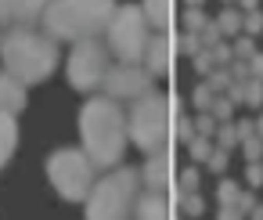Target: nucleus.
I'll return each instance as SVG.
<instances>
[{
	"mask_svg": "<svg viewBox=\"0 0 263 220\" xmlns=\"http://www.w3.org/2000/svg\"><path fill=\"white\" fill-rule=\"evenodd\" d=\"M256 4H259V0H238V4H234V8H238V11H259Z\"/></svg>",
	"mask_w": 263,
	"mask_h": 220,
	"instance_id": "45",
	"label": "nucleus"
},
{
	"mask_svg": "<svg viewBox=\"0 0 263 220\" xmlns=\"http://www.w3.org/2000/svg\"><path fill=\"white\" fill-rule=\"evenodd\" d=\"M249 220H263V206H259V202H256V209L249 213Z\"/></svg>",
	"mask_w": 263,
	"mask_h": 220,
	"instance_id": "46",
	"label": "nucleus"
},
{
	"mask_svg": "<svg viewBox=\"0 0 263 220\" xmlns=\"http://www.w3.org/2000/svg\"><path fill=\"white\" fill-rule=\"evenodd\" d=\"M105 36H108V51L119 62L141 65V58L148 54V44H152V22L141 4H119Z\"/></svg>",
	"mask_w": 263,
	"mask_h": 220,
	"instance_id": "7",
	"label": "nucleus"
},
{
	"mask_svg": "<svg viewBox=\"0 0 263 220\" xmlns=\"http://www.w3.org/2000/svg\"><path fill=\"white\" fill-rule=\"evenodd\" d=\"M0 44H4V36H0Z\"/></svg>",
	"mask_w": 263,
	"mask_h": 220,
	"instance_id": "50",
	"label": "nucleus"
},
{
	"mask_svg": "<svg viewBox=\"0 0 263 220\" xmlns=\"http://www.w3.org/2000/svg\"><path fill=\"white\" fill-rule=\"evenodd\" d=\"M252 54H259V51H256V36H238V40H234V58L249 62Z\"/></svg>",
	"mask_w": 263,
	"mask_h": 220,
	"instance_id": "32",
	"label": "nucleus"
},
{
	"mask_svg": "<svg viewBox=\"0 0 263 220\" xmlns=\"http://www.w3.org/2000/svg\"><path fill=\"white\" fill-rule=\"evenodd\" d=\"M177 112H180V101L173 94H144L137 101H130L126 108V130H130V141L144 152V155H155L162 148L173 144V123H177Z\"/></svg>",
	"mask_w": 263,
	"mask_h": 220,
	"instance_id": "4",
	"label": "nucleus"
},
{
	"mask_svg": "<svg viewBox=\"0 0 263 220\" xmlns=\"http://www.w3.org/2000/svg\"><path fill=\"white\" fill-rule=\"evenodd\" d=\"M216 26H220V33H223V40H231V36H238L241 33V22H245V11H238V8H223L216 19H213Z\"/></svg>",
	"mask_w": 263,
	"mask_h": 220,
	"instance_id": "17",
	"label": "nucleus"
},
{
	"mask_svg": "<svg viewBox=\"0 0 263 220\" xmlns=\"http://www.w3.org/2000/svg\"><path fill=\"white\" fill-rule=\"evenodd\" d=\"M177 209H180V216H187V220H198V216L205 213V198H202V191H187V195H180Z\"/></svg>",
	"mask_w": 263,
	"mask_h": 220,
	"instance_id": "18",
	"label": "nucleus"
},
{
	"mask_svg": "<svg viewBox=\"0 0 263 220\" xmlns=\"http://www.w3.org/2000/svg\"><path fill=\"white\" fill-rule=\"evenodd\" d=\"M177 36L173 33H155L152 44H148V54H144V65L152 69V76H170L173 65H177Z\"/></svg>",
	"mask_w": 263,
	"mask_h": 220,
	"instance_id": "11",
	"label": "nucleus"
},
{
	"mask_svg": "<svg viewBox=\"0 0 263 220\" xmlns=\"http://www.w3.org/2000/svg\"><path fill=\"white\" fill-rule=\"evenodd\" d=\"M213 101H216V94H213V90L205 87V80H202V83L191 90V108H195V112H209Z\"/></svg>",
	"mask_w": 263,
	"mask_h": 220,
	"instance_id": "25",
	"label": "nucleus"
},
{
	"mask_svg": "<svg viewBox=\"0 0 263 220\" xmlns=\"http://www.w3.org/2000/svg\"><path fill=\"white\" fill-rule=\"evenodd\" d=\"M0 62H4V72H11L26 87L44 83L58 65V40H51L47 33H36L29 26H18L0 44Z\"/></svg>",
	"mask_w": 263,
	"mask_h": 220,
	"instance_id": "3",
	"label": "nucleus"
},
{
	"mask_svg": "<svg viewBox=\"0 0 263 220\" xmlns=\"http://www.w3.org/2000/svg\"><path fill=\"white\" fill-rule=\"evenodd\" d=\"M116 15V0H51L40 26L51 40H98L101 33H108Z\"/></svg>",
	"mask_w": 263,
	"mask_h": 220,
	"instance_id": "2",
	"label": "nucleus"
},
{
	"mask_svg": "<svg viewBox=\"0 0 263 220\" xmlns=\"http://www.w3.org/2000/svg\"><path fill=\"white\" fill-rule=\"evenodd\" d=\"M216 220H245V216H241L234 206H220V216H216Z\"/></svg>",
	"mask_w": 263,
	"mask_h": 220,
	"instance_id": "44",
	"label": "nucleus"
},
{
	"mask_svg": "<svg viewBox=\"0 0 263 220\" xmlns=\"http://www.w3.org/2000/svg\"><path fill=\"white\" fill-rule=\"evenodd\" d=\"M191 65H195V76H202V80H205V76H209V72L216 69V65H213V54H209V51L195 54V58H191Z\"/></svg>",
	"mask_w": 263,
	"mask_h": 220,
	"instance_id": "36",
	"label": "nucleus"
},
{
	"mask_svg": "<svg viewBox=\"0 0 263 220\" xmlns=\"http://www.w3.org/2000/svg\"><path fill=\"white\" fill-rule=\"evenodd\" d=\"M241 33H245V36H259V33H263V15H259V11H245Z\"/></svg>",
	"mask_w": 263,
	"mask_h": 220,
	"instance_id": "35",
	"label": "nucleus"
},
{
	"mask_svg": "<svg viewBox=\"0 0 263 220\" xmlns=\"http://www.w3.org/2000/svg\"><path fill=\"white\" fill-rule=\"evenodd\" d=\"M177 51H180V54H187V58H195V54H202L205 47H202L198 33H187V29H184V33L177 36Z\"/></svg>",
	"mask_w": 263,
	"mask_h": 220,
	"instance_id": "26",
	"label": "nucleus"
},
{
	"mask_svg": "<svg viewBox=\"0 0 263 220\" xmlns=\"http://www.w3.org/2000/svg\"><path fill=\"white\" fill-rule=\"evenodd\" d=\"M234 126H238V141L256 137V119H241V123H234Z\"/></svg>",
	"mask_w": 263,
	"mask_h": 220,
	"instance_id": "41",
	"label": "nucleus"
},
{
	"mask_svg": "<svg viewBox=\"0 0 263 220\" xmlns=\"http://www.w3.org/2000/svg\"><path fill=\"white\" fill-rule=\"evenodd\" d=\"M256 134L263 137V116H256Z\"/></svg>",
	"mask_w": 263,
	"mask_h": 220,
	"instance_id": "48",
	"label": "nucleus"
},
{
	"mask_svg": "<svg viewBox=\"0 0 263 220\" xmlns=\"http://www.w3.org/2000/svg\"><path fill=\"white\" fill-rule=\"evenodd\" d=\"M195 130H198L202 137H216L220 123H216V116H213V112H198V116H195Z\"/></svg>",
	"mask_w": 263,
	"mask_h": 220,
	"instance_id": "30",
	"label": "nucleus"
},
{
	"mask_svg": "<svg viewBox=\"0 0 263 220\" xmlns=\"http://www.w3.org/2000/svg\"><path fill=\"white\" fill-rule=\"evenodd\" d=\"M213 141H216V148H223V152H234V148L241 144V141H238V126H234V123H220V130H216V137H213Z\"/></svg>",
	"mask_w": 263,
	"mask_h": 220,
	"instance_id": "24",
	"label": "nucleus"
},
{
	"mask_svg": "<svg viewBox=\"0 0 263 220\" xmlns=\"http://www.w3.org/2000/svg\"><path fill=\"white\" fill-rule=\"evenodd\" d=\"M47 4L51 0H0V26H11V29L33 26L44 19Z\"/></svg>",
	"mask_w": 263,
	"mask_h": 220,
	"instance_id": "10",
	"label": "nucleus"
},
{
	"mask_svg": "<svg viewBox=\"0 0 263 220\" xmlns=\"http://www.w3.org/2000/svg\"><path fill=\"white\" fill-rule=\"evenodd\" d=\"M245 105L249 108L263 105V80H245Z\"/></svg>",
	"mask_w": 263,
	"mask_h": 220,
	"instance_id": "31",
	"label": "nucleus"
},
{
	"mask_svg": "<svg viewBox=\"0 0 263 220\" xmlns=\"http://www.w3.org/2000/svg\"><path fill=\"white\" fill-rule=\"evenodd\" d=\"M245 180H249V188H259L263 184V162H249L245 166Z\"/></svg>",
	"mask_w": 263,
	"mask_h": 220,
	"instance_id": "38",
	"label": "nucleus"
},
{
	"mask_svg": "<svg viewBox=\"0 0 263 220\" xmlns=\"http://www.w3.org/2000/svg\"><path fill=\"white\" fill-rule=\"evenodd\" d=\"M227 69H231V76H234L238 83H241V80H252V72H249V62H241V58H234Z\"/></svg>",
	"mask_w": 263,
	"mask_h": 220,
	"instance_id": "39",
	"label": "nucleus"
},
{
	"mask_svg": "<svg viewBox=\"0 0 263 220\" xmlns=\"http://www.w3.org/2000/svg\"><path fill=\"white\" fill-rule=\"evenodd\" d=\"M155 90V76L148 65H130V62H119L108 69L105 76V94L112 101H137L144 94Z\"/></svg>",
	"mask_w": 263,
	"mask_h": 220,
	"instance_id": "9",
	"label": "nucleus"
},
{
	"mask_svg": "<svg viewBox=\"0 0 263 220\" xmlns=\"http://www.w3.org/2000/svg\"><path fill=\"white\" fill-rule=\"evenodd\" d=\"M234 108H238V105H234V101H231L227 94H216V101H213V108H209V112L216 116V123H231Z\"/></svg>",
	"mask_w": 263,
	"mask_h": 220,
	"instance_id": "29",
	"label": "nucleus"
},
{
	"mask_svg": "<svg viewBox=\"0 0 263 220\" xmlns=\"http://www.w3.org/2000/svg\"><path fill=\"white\" fill-rule=\"evenodd\" d=\"M241 152H245V159H249V162H263V137L256 134V137L241 141Z\"/></svg>",
	"mask_w": 263,
	"mask_h": 220,
	"instance_id": "33",
	"label": "nucleus"
},
{
	"mask_svg": "<svg viewBox=\"0 0 263 220\" xmlns=\"http://www.w3.org/2000/svg\"><path fill=\"white\" fill-rule=\"evenodd\" d=\"M198 40H202V47H205V51H213V47L223 40V33H220V26H216V22H209V26L198 33Z\"/></svg>",
	"mask_w": 263,
	"mask_h": 220,
	"instance_id": "34",
	"label": "nucleus"
},
{
	"mask_svg": "<svg viewBox=\"0 0 263 220\" xmlns=\"http://www.w3.org/2000/svg\"><path fill=\"white\" fill-rule=\"evenodd\" d=\"M249 72H252V80H263V54L249 58Z\"/></svg>",
	"mask_w": 263,
	"mask_h": 220,
	"instance_id": "43",
	"label": "nucleus"
},
{
	"mask_svg": "<svg viewBox=\"0 0 263 220\" xmlns=\"http://www.w3.org/2000/svg\"><path fill=\"white\" fill-rule=\"evenodd\" d=\"M80 141L87 159L98 170H112L123 162L126 144H130V130H126V112L119 108V101H112L108 94L90 98L80 108Z\"/></svg>",
	"mask_w": 263,
	"mask_h": 220,
	"instance_id": "1",
	"label": "nucleus"
},
{
	"mask_svg": "<svg viewBox=\"0 0 263 220\" xmlns=\"http://www.w3.org/2000/svg\"><path fill=\"white\" fill-rule=\"evenodd\" d=\"M238 195H241V188H238L231 177H223V180L216 184V198H220V206H238Z\"/></svg>",
	"mask_w": 263,
	"mask_h": 220,
	"instance_id": "27",
	"label": "nucleus"
},
{
	"mask_svg": "<svg viewBox=\"0 0 263 220\" xmlns=\"http://www.w3.org/2000/svg\"><path fill=\"white\" fill-rule=\"evenodd\" d=\"M137 195H141V170L134 166L108 170L87 198V220H126L137 206Z\"/></svg>",
	"mask_w": 263,
	"mask_h": 220,
	"instance_id": "5",
	"label": "nucleus"
},
{
	"mask_svg": "<svg viewBox=\"0 0 263 220\" xmlns=\"http://www.w3.org/2000/svg\"><path fill=\"white\" fill-rule=\"evenodd\" d=\"M234 4H238V0H223V8H234Z\"/></svg>",
	"mask_w": 263,
	"mask_h": 220,
	"instance_id": "49",
	"label": "nucleus"
},
{
	"mask_svg": "<svg viewBox=\"0 0 263 220\" xmlns=\"http://www.w3.org/2000/svg\"><path fill=\"white\" fill-rule=\"evenodd\" d=\"M231 83H234L231 69H213V72L205 76V87H209L213 94H227V90H231Z\"/></svg>",
	"mask_w": 263,
	"mask_h": 220,
	"instance_id": "23",
	"label": "nucleus"
},
{
	"mask_svg": "<svg viewBox=\"0 0 263 220\" xmlns=\"http://www.w3.org/2000/svg\"><path fill=\"white\" fill-rule=\"evenodd\" d=\"M227 98H231L234 105H245V80H241V83L234 80V83H231V90H227Z\"/></svg>",
	"mask_w": 263,
	"mask_h": 220,
	"instance_id": "42",
	"label": "nucleus"
},
{
	"mask_svg": "<svg viewBox=\"0 0 263 220\" xmlns=\"http://www.w3.org/2000/svg\"><path fill=\"white\" fill-rule=\"evenodd\" d=\"M108 58H112V51L101 40H80V44H72V54H69V83H72V90L90 94V90L105 87V76L112 69Z\"/></svg>",
	"mask_w": 263,
	"mask_h": 220,
	"instance_id": "8",
	"label": "nucleus"
},
{
	"mask_svg": "<svg viewBox=\"0 0 263 220\" xmlns=\"http://www.w3.org/2000/svg\"><path fill=\"white\" fill-rule=\"evenodd\" d=\"M198 137V130H195V119L191 116H184V112H177V123H173V141H184V144H191Z\"/></svg>",
	"mask_w": 263,
	"mask_h": 220,
	"instance_id": "22",
	"label": "nucleus"
},
{
	"mask_svg": "<svg viewBox=\"0 0 263 220\" xmlns=\"http://www.w3.org/2000/svg\"><path fill=\"white\" fill-rule=\"evenodd\" d=\"M198 184H202V170H198L195 162H187V166L177 173V188H180V195H187V191H198Z\"/></svg>",
	"mask_w": 263,
	"mask_h": 220,
	"instance_id": "20",
	"label": "nucleus"
},
{
	"mask_svg": "<svg viewBox=\"0 0 263 220\" xmlns=\"http://www.w3.org/2000/svg\"><path fill=\"white\" fill-rule=\"evenodd\" d=\"M209 22H213V19H205L202 8H184V15H180V26H184L187 33H202Z\"/></svg>",
	"mask_w": 263,
	"mask_h": 220,
	"instance_id": "21",
	"label": "nucleus"
},
{
	"mask_svg": "<svg viewBox=\"0 0 263 220\" xmlns=\"http://www.w3.org/2000/svg\"><path fill=\"white\" fill-rule=\"evenodd\" d=\"M47 177L65 202H87L98 184V166L87 159L83 148H58L47 159Z\"/></svg>",
	"mask_w": 263,
	"mask_h": 220,
	"instance_id": "6",
	"label": "nucleus"
},
{
	"mask_svg": "<svg viewBox=\"0 0 263 220\" xmlns=\"http://www.w3.org/2000/svg\"><path fill=\"white\" fill-rule=\"evenodd\" d=\"M227 159H231V152H223V148H213V155H209V162H205V166H209L213 173H223V170H227Z\"/></svg>",
	"mask_w": 263,
	"mask_h": 220,
	"instance_id": "37",
	"label": "nucleus"
},
{
	"mask_svg": "<svg viewBox=\"0 0 263 220\" xmlns=\"http://www.w3.org/2000/svg\"><path fill=\"white\" fill-rule=\"evenodd\" d=\"M15 148H18V123H15V116L0 112V170L11 162Z\"/></svg>",
	"mask_w": 263,
	"mask_h": 220,
	"instance_id": "16",
	"label": "nucleus"
},
{
	"mask_svg": "<svg viewBox=\"0 0 263 220\" xmlns=\"http://www.w3.org/2000/svg\"><path fill=\"white\" fill-rule=\"evenodd\" d=\"M141 8L152 22L155 33H170L173 29V19H177V0H141Z\"/></svg>",
	"mask_w": 263,
	"mask_h": 220,
	"instance_id": "15",
	"label": "nucleus"
},
{
	"mask_svg": "<svg viewBox=\"0 0 263 220\" xmlns=\"http://www.w3.org/2000/svg\"><path fill=\"white\" fill-rule=\"evenodd\" d=\"M173 170H177V159H173V144H170V148L148 155V162H144V170H141V180H144V188H152V191H166V188L173 184Z\"/></svg>",
	"mask_w": 263,
	"mask_h": 220,
	"instance_id": "12",
	"label": "nucleus"
},
{
	"mask_svg": "<svg viewBox=\"0 0 263 220\" xmlns=\"http://www.w3.org/2000/svg\"><path fill=\"white\" fill-rule=\"evenodd\" d=\"M213 148H216V141L198 134V137L187 144V155H191V162H195V166H205V162H209V155H213Z\"/></svg>",
	"mask_w": 263,
	"mask_h": 220,
	"instance_id": "19",
	"label": "nucleus"
},
{
	"mask_svg": "<svg viewBox=\"0 0 263 220\" xmlns=\"http://www.w3.org/2000/svg\"><path fill=\"white\" fill-rule=\"evenodd\" d=\"M205 0H184V8H202Z\"/></svg>",
	"mask_w": 263,
	"mask_h": 220,
	"instance_id": "47",
	"label": "nucleus"
},
{
	"mask_svg": "<svg viewBox=\"0 0 263 220\" xmlns=\"http://www.w3.org/2000/svg\"><path fill=\"white\" fill-rule=\"evenodd\" d=\"M26 101H29L26 83H22V80H15L11 72H0V112L18 116V112H26Z\"/></svg>",
	"mask_w": 263,
	"mask_h": 220,
	"instance_id": "13",
	"label": "nucleus"
},
{
	"mask_svg": "<svg viewBox=\"0 0 263 220\" xmlns=\"http://www.w3.org/2000/svg\"><path fill=\"white\" fill-rule=\"evenodd\" d=\"M234 209H238L241 216H249V213L256 209V195H252V191H241V195H238V206H234Z\"/></svg>",
	"mask_w": 263,
	"mask_h": 220,
	"instance_id": "40",
	"label": "nucleus"
},
{
	"mask_svg": "<svg viewBox=\"0 0 263 220\" xmlns=\"http://www.w3.org/2000/svg\"><path fill=\"white\" fill-rule=\"evenodd\" d=\"M209 54H213V65H216V69H227V65L234 62V44H231V40H220Z\"/></svg>",
	"mask_w": 263,
	"mask_h": 220,
	"instance_id": "28",
	"label": "nucleus"
},
{
	"mask_svg": "<svg viewBox=\"0 0 263 220\" xmlns=\"http://www.w3.org/2000/svg\"><path fill=\"white\" fill-rule=\"evenodd\" d=\"M134 216H137V220H170V198H166V191L144 188V191L137 195Z\"/></svg>",
	"mask_w": 263,
	"mask_h": 220,
	"instance_id": "14",
	"label": "nucleus"
}]
</instances>
